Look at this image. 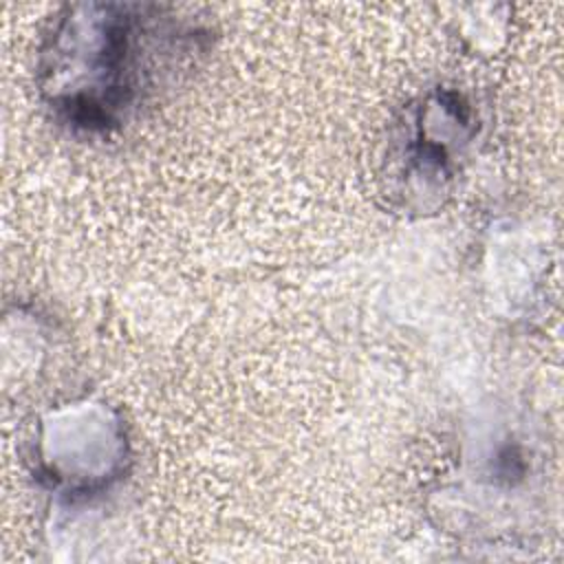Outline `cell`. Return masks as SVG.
I'll return each instance as SVG.
<instances>
[{
	"label": "cell",
	"mask_w": 564,
	"mask_h": 564,
	"mask_svg": "<svg viewBox=\"0 0 564 564\" xmlns=\"http://www.w3.org/2000/svg\"><path fill=\"white\" fill-rule=\"evenodd\" d=\"M137 7H70L46 35L40 84L48 104L86 128L117 123L132 104L143 53Z\"/></svg>",
	"instance_id": "cell-1"
}]
</instances>
